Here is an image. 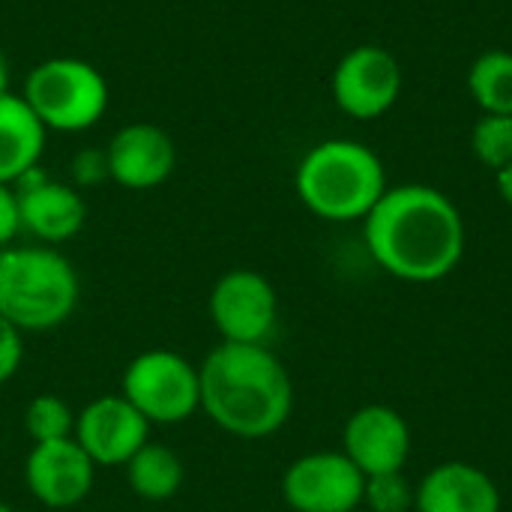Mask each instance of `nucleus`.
<instances>
[{"instance_id": "f257e3e1", "label": "nucleus", "mask_w": 512, "mask_h": 512, "mask_svg": "<svg viewBox=\"0 0 512 512\" xmlns=\"http://www.w3.org/2000/svg\"><path fill=\"white\" fill-rule=\"evenodd\" d=\"M363 234L372 258L402 282H438L465 255L459 207L444 192L420 183L387 189L363 219Z\"/></svg>"}, {"instance_id": "f03ea898", "label": "nucleus", "mask_w": 512, "mask_h": 512, "mask_svg": "<svg viewBox=\"0 0 512 512\" xmlns=\"http://www.w3.org/2000/svg\"><path fill=\"white\" fill-rule=\"evenodd\" d=\"M198 381L201 411L234 438H270L291 417L294 384L267 345H216L198 366Z\"/></svg>"}, {"instance_id": "7ed1b4c3", "label": "nucleus", "mask_w": 512, "mask_h": 512, "mask_svg": "<svg viewBox=\"0 0 512 512\" xmlns=\"http://www.w3.org/2000/svg\"><path fill=\"white\" fill-rule=\"evenodd\" d=\"M387 192V174L375 150L360 141H321L297 168L300 201L327 222L366 219Z\"/></svg>"}, {"instance_id": "20e7f679", "label": "nucleus", "mask_w": 512, "mask_h": 512, "mask_svg": "<svg viewBox=\"0 0 512 512\" xmlns=\"http://www.w3.org/2000/svg\"><path fill=\"white\" fill-rule=\"evenodd\" d=\"M78 297V273L57 249L15 246L0 252V315L21 333H45L66 324Z\"/></svg>"}, {"instance_id": "39448f33", "label": "nucleus", "mask_w": 512, "mask_h": 512, "mask_svg": "<svg viewBox=\"0 0 512 512\" xmlns=\"http://www.w3.org/2000/svg\"><path fill=\"white\" fill-rule=\"evenodd\" d=\"M21 96L39 123L54 132H84L108 108L102 72L78 57H51L33 66Z\"/></svg>"}, {"instance_id": "423d86ee", "label": "nucleus", "mask_w": 512, "mask_h": 512, "mask_svg": "<svg viewBox=\"0 0 512 512\" xmlns=\"http://www.w3.org/2000/svg\"><path fill=\"white\" fill-rule=\"evenodd\" d=\"M120 396L132 402L150 426L186 423L195 411H201L198 366L168 348L144 351L126 366Z\"/></svg>"}, {"instance_id": "0eeeda50", "label": "nucleus", "mask_w": 512, "mask_h": 512, "mask_svg": "<svg viewBox=\"0 0 512 512\" xmlns=\"http://www.w3.org/2000/svg\"><path fill=\"white\" fill-rule=\"evenodd\" d=\"M276 318V288L255 270H231L210 291V321L222 342L267 345L276 330Z\"/></svg>"}, {"instance_id": "6e6552de", "label": "nucleus", "mask_w": 512, "mask_h": 512, "mask_svg": "<svg viewBox=\"0 0 512 512\" xmlns=\"http://www.w3.org/2000/svg\"><path fill=\"white\" fill-rule=\"evenodd\" d=\"M282 495L294 512H354L363 504L366 477L345 453H309L285 471Z\"/></svg>"}, {"instance_id": "1a4fd4ad", "label": "nucleus", "mask_w": 512, "mask_h": 512, "mask_svg": "<svg viewBox=\"0 0 512 512\" xmlns=\"http://www.w3.org/2000/svg\"><path fill=\"white\" fill-rule=\"evenodd\" d=\"M402 93V66L381 45L351 48L333 72L336 105L357 120L387 114Z\"/></svg>"}, {"instance_id": "9d476101", "label": "nucleus", "mask_w": 512, "mask_h": 512, "mask_svg": "<svg viewBox=\"0 0 512 512\" xmlns=\"http://www.w3.org/2000/svg\"><path fill=\"white\" fill-rule=\"evenodd\" d=\"M72 438L96 468H117L150 441V423L120 393L99 396L75 417Z\"/></svg>"}, {"instance_id": "9b49d317", "label": "nucleus", "mask_w": 512, "mask_h": 512, "mask_svg": "<svg viewBox=\"0 0 512 512\" xmlns=\"http://www.w3.org/2000/svg\"><path fill=\"white\" fill-rule=\"evenodd\" d=\"M96 480V465L78 447L75 438L33 444L24 462V483L30 495L51 510H69L81 504Z\"/></svg>"}, {"instance_id": "f8f14e48", "label": "nucleus", "mask_w": 512, "mask_h": 512, "mask_svg": "<svg viewBox=\"0 0 512 512\" xmlns=\"http://www.w3.org/2000/svg\"><path fill=\"white\" fill-rule=\"evenodd\" d=\"M342 453L363 471V477L399 474L411 453V429L399 411L366 405L348 417Z\"/></svg>"}, {"instance_id": "ddd939ff", "label": "nucleus", "mask_w": 512, "mask_h": 512, "mask_svg": "<svg viewBox=\"0 0 512 512\" xmlns=\"http://www.w3.org/2000/svg\"><path fill=\"white\" fill-rule=\"evenodd\" d=\"M18 213H21V231L33 234L45 246H57L72 240L87 219L84 198L69 186L42 177L36 168L18 180Z\"/></svg>"}, {"instance_id": "4468645a", "label": "nucleus", "mask_w": 512, "mask_h": 512, "mask_svg": "<svg viewBox=\"0 0 512 512\" xmlns=\"http://www.w3.org/2000/svg\"><path fill=\"white\" fill-rule=\"evenodd\" d=\"M174 162H177L174 141L168 138L165 129L153 123L123 126L105 150L108 177L126 189L162 186L171 177Z\"/></svg>"}, {"instance_id": "2eb2a0df", "label": "nucleus", "mask_w": 512, "mask_h": 512, "mask_svg": "<svg viewBox=\"0 0 512 512\" xmlns=\"http://www.w3.org/2000/svg\"><path fill=\"white\" fill-rule=\"evenodd\" d=\"M417 512H501L495 480L468 462H444L432 468L414 492Z\"/></svg>"}, {"instance_id": "dca6fc26", "label": "nucleus", "mask_w": 512, "mask_h": 512, "mask_svg": "<svg viewBox=\"0 0 512 512\" xmlns=\"http://www.w3.org/2000/svg\"><path fill=\"white\" fill-rule=\"evenodd\" d=\"M45 126L30 111L24 96H0V183H18L30 174L45 150Z\"/></svg>"}, {"instance_id": "f3484780", "label": "nucleus", "mask_w": 512, "mask_h": 512, "mask_svg": "<svg viewBox=\"0 0 512 512\" xmlns=\"http://www.w3.org/2000/svg\"><path fill=\"white\" fill-rule=\"evenodd\" d=\"M129 489L144 501H168L183 486V462L174 450L147 441L126 465Z\"/></svg>"}, {"instance_id": "a211bd4d", "label": "nucleus", "mask_w": 512, "mask_h": 512, "mask_svg": "<svg viewBox=\"0 0 512 512\" xmlns=\"http://www.w3.org/2000/svg\"><path fill=\"white\" fill-rule=\"evenodd\" d=\"M468 90L483 114L512 117V54L492 48L480 54L468 69Z\"/></svg>"}, {"instance_id": "6ab92c4d", "label": "nucleus", "mask_w": 512, "mask_h": 512, "mask_svg": "<svg viewBox=\"0 0 512 512\" xmlns=\"http://www.w3.org/2000/svg\"><path fill=\"white\" fill-rule=\"evenodd\" d=\"M75 417L78 414H72V408L60 396L42 393V396L30 399V405L24 411V429L33 444L66 441L75 432Z\"/></svg>"}, {"instance_id": "aec40b11", "label": "nucleus", "mask_w": 512, "mask_h": 512, "mask_svg": "<svg viewBox=\"0 0 512 512\" xmlns=\"http://www.w3.org/2000/svg\"><path fill=\"white\" fill-rule=\"evenodd\" d=\"M471 150L474 156L498 171L512 162V117L510 114H483L471 132Z\"/></svg>"}, {"instance_id": "412c9836", "label": "nucleus", "mask_w": 512, "mask_h": 512, "mask_svg": "<svg viewBox=\"0 0 512 512\" xmlns=\"http://www.w3.org/2000/svg\"><path fill=\"white\" fill-rule=\"evenodd\" d=\"M363 501L372 507V512H408L414 507V489L408 486L402 471L399 474L366 477Z\"/></svg>"}, {"instance_id": "4be33fe9", "label": "nucleus", "mask_w": 512, "mask_h": 512, "mask_svg": "<svg viewBox=\"0 0 512 512\" xmlns=\"http://www.w3.org/2000/svg\"><path fill=\"white\" fill-rule=\"evenodd\" d=\"M24 360V333L0 315V384H6Z\"/></svg>"}, {"instance_id": "5701e85b", "label": "nucleus", "mask_w": 512, "mask_h": 512, "mask_svg": "<svg viewBox=\"0 0 512 512\" xmlns=\"http://www.w3.org/2000/svg\"><path fill=\"white\" fill-rule=\"evenodd\" d=\"M18 231H21L18 195L9 183H0V252L18 237Z\"/></svg>"}, {"instance_id": "b1692460", "label": "nucleus", "mask_w": 512, "mask_h": 512, "mask_svg": "<svg viewBox=\"0 0 512 512\" xmlns=\"http://www.w3.org/2000/svg\"><path fill=\"white\" fill-rule=\"evenodd\" d=\"M495 180H498V192H501V198H504V201L512 207V162L495 171Z\"/></svg>"}, {"instance_id": "393cba45", "label": "nucleus", "mask_w": 512, "mask_h": 512, "mask_svg": "<svg viewBox=\"0 0 512 512\" xmlns=\"http://www.w3.org/2000/svg\"><path fill=\"white\" fill-rule=\"evenodd\" d=\"M6 87H9V66H6V57H3V51H0V96L9 93Z\"/></svg>"}, {"instance_id": "a878e982", "label": "nucleus", "mask_w": 512, "mask_h": 512, "mask_svg": "<svg viewBox=\"0 0 512 512\" xmlns=\"http://www.w3.org/2000/svg\"><path fill=\"white\" fill-rule=\"evenodd\" d=\"M0 512H15V510H12L9 504H3V501H0Z\"/></svg>"}]
</instances>
